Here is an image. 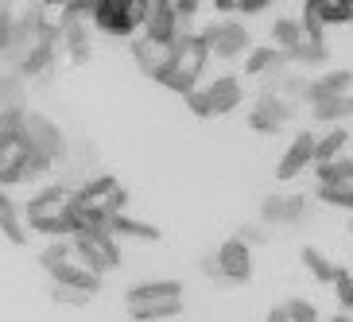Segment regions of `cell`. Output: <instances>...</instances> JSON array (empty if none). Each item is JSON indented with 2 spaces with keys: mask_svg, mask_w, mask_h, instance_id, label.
I'll return each mask as SVG.
<instances>
[{
  "mask_svg": "<svg viewBox=\"0 0 353 322\" xmlns=\"http://www.w3.org/2000/svg\"><path fill=\"white\" fill-rule=\"evenodd\" d=\"M268 319L272 322H314L319 319V307L307 303V299H283L268 311Z\"/></svg>",
  "mask_w": 353,
  "mask_h": 322,
  "instance_id": "obj_22",
  "label": "cell"
},
{
  "mask_svg": "<svg viewBox=\"0 0 353 322\" xmlns=\"http://www.w3.org/2000/svg\"><path fill=\"white\" fill-rule=\"evenodd\" d=\"M94 4H97V0H66V4H63V16H85V20H90Z\"/></svg>",
  "mask_w": 353,
  "mask_h": 322,
  "instance_id": "obj_29",
  "label": "cell"
},
{
  "mask_svg": "<svg viewBox=\"0 0 353 322\" xmlns=\"http://www.w3.org/2000/svg\"><path fill=\"white\" fill-rule=\"evenodd\" d=\"M35 4H43V8H63L66 0H35Z\"/></svg>",
  "mask_w": 353,
  "mask_h": 322,
  "instance_id": "obj_34",
  "label": "cell"
},
{
  "mask_svg": "<svg viewBox=\"0 0 353 322\" xmlns=\"http://www.w3.org/2000/svg\"><path fill=\"white\" fill-rule=\"evenodd\" d=\"M148 4L152 0H97L90 12V23L109 39H132L136 32H144Z\"/></svg>",
  "mask_w": 353,
  "mask_h": 322,
  "instance_id": "obj_4",
  "label": "cell"
},
{
  "mask_svg": "<svg viewBox=\"0 0 353 322\" xmlns=\"http://www.w3.org/2000/svg\"><path fill=\"white\" fill-rule=\"evenodd\" d=\"M288 121H291V101L283 94H264V97H256V105L249 109V128L260 136L283 132Z\"/></svg>",
  "mask_w": 353,
  "mask_h": 322,
  "instance_id": "obj_10",
  "label": "cell"
},
{
  "mask_svg": "<svg viewBox=\"0 0 353 322\" xmlns=\"http://www.w3.org/2000/svg\"><path fill=\"white\" fill-rule=\"evenodd\" d=\"M183 23L187 20L179 16L175 0H152V4H148V20H144V35L156 39L159 47H171V43H179L183 35H187Z\"/></svg>",
  "mask_w": 353,
  "mask_h": 322,
  "instance_id": "obj_8",
  "label": "cell"
},
{
  "mask_svg": "<svg viewBox=\"0 0 353 322\" xmlns=\"http://www.w3.org/2000/svg\"><path fill=\"white\" fill-rule=\"evenodd\" d=\"M241 97H245L241 78L225 74V78H214V82H206V85H194L187 94V109L194 117H221V113H229V109H237Z\"/></svg>",
  "mask_w": 353,
  "mask_h": 322,
  "instance_id": "obj_6",
  "label": "cell"
},
{
  "mask_svg": "<svg viewBox=\"0 0 353 322\" xmlns=\"http://www.w3.org/2000/svg\"><path fill=\"white\" fill-rule=\"evenodd\" d=\"M23 128H28V140H32L35 148H43L47 156H63V132H59L47 117L28 113L23 117Z\"/></svg>",
  "mask_w": 353,
  "mask_h": 322,
  "instance_id": "obj_17",
  "label": "cell"
},
{
  "mask_svg": "<svg viewBox=\"0 0 353 322\" xmlns=\"http://www.w3.org/2000/svg\"><path fill=\"white\" fill-rule=\"evenodd\" d=\"M74 256L105 276V272L121 268V237H117L113 229H85V233H74Z\"/></svg>",
  "mask_w": 353,
  "mask_h": 322,
  "instance_id": "obj_7",
  "label": "cell"
},
{
  "mask_svg": "<svg viewBox=\"0 0 353 322\" xmlns=\"http://www.w3.org/2000/svg\"><path fill=\"white\" fill-rule=\"evenodd\" d=\"M303 23L311 32H326L338 23H353V4L350 0H303Z\"/></svg>",
  "mask_w": 353,
  "mask_h": 322,
  "instance_id": "obj_12",
  "label": "cell"
},
{
  "mask_svg": "<svg viewBox=\"0 0 353 322\" xmlns=\"http://www.w3.org/2000/svg\"><path fill=\"white\" fill-rule=\"evenodd\" d=\"M291 63V54L283 51V47H256V51L245 59V74H252V78H264V74H280L283 66Z\"/></svg>",
  "mask_w": 353,
  "mask_h": 322,
  "instance_id": "obj_18",
  "label": "cell"
},
{
  "mask_svg": "<svg viewBox=\"0 0 353 322\" xmlns=\"http://www.w3.org/2000/svg\"><path fill=\"white\" fill-rule=\"evenodd\" d=\"M202 39H206L210 54H218V59H237V54L249 51V28L241 20H218V23H206L202 28Z\"/></svg>",
  "mask_w": 353,
  "mask_h": 322,
  "instance_id": "obj_9",
  "label": "cell"
},
{
  "mask_svg": "<svg viewBox=\"0 0 353 322\" xmlns=\"http://www.w3.org/2000/svg\"><path fill=\"white\" fill-rule=\"evenodd\" d=\"M218 272H221V280H229V283H245L252 276V249H249V241L241 237H229L225 245L218 249Z\"/></svg>",
  "mask_w": 353,
  "mask_h": 322,
  "instance_id": "obj_11",
  "label": "cell"
},
{
  "mask_svg": "<svg viewBox=\"0 0 353 322\" xmlns=\"http://www.w3.org/2000/svg\"><path fill=\"white\" fill-rule=\"evenodd\" d=\"M109 229H113L117 237H140V241H159V229L148 225V221L132 218V214H113V221H109Z\"/></svg>",
  "mask_w": 353,
  "mask_h": 322,
  "instance_id": "obj_25",
  "label": "cell"
},
{
  "mask_svg": "<svg viewBox=\"0 0 353 322\" xmlns=\"http://www.w3.org/2000/svg\"><path fill=\"white\" fill-rule=\"evenodd\" d=\"M241 237L249 241V245H264V241H268V229L264 225H245L241 229Z\"/></svg>",
  "mask_w": 353,
  "mask_h": 322,
  "instance_id": "obj_31",
  "label": "cell"
},
{
  "mask_svg": "<svg viewBox=\"0 0 353 322\" xmlns=\"http://www.w3.org/2000/svg\"><path fill=\"white\" fill-rule=\"evenodd\" d=\"M350 4H353V0H350Z\"/></svg>",
  "mask_w": 353,
  "mask_h": 322,
  "instance_id": "obj_35",
  "label": "cell"
},
{
  "mask_svg": "<svg viewBox=\"0 0 353 322\" xmlns=\"http://www.w3.org/2000/svg\"><path fill=\"white\" fill-rule=\"evenodd\" d=\"M59 39L66 43L74 63H85L90 59V28H85V16H63L59 20Z\"/></svg>",
  "mask_w": 353,
  "mask_h": 322,
  "instance_id": "obj_16",
  "label": "cell"
},
{
  "mask_svg": "<svg viewBox=\"0 0 353 322\" xmlns=\"http://www.w3.org/2000/svg\"><path fill=\"white\" fill-rule=\"evenodd\" d=\"M70 198H74V187H63V183L43 187L39 194L28 202V210H23V221H28V229H35V233H47V237H70V221H66Z\"/></svg>",
  "mask_w": 353,
  "mask_h": 322,
  "instance_id": "obj_3",
  "label": "cell"
},
{
  "mask_svg": "<svg viewBox=\"0 0 353 322\" xmlns=\"http://www.w3.org/2000/svg\"><path fill=\"white\" fill-rule=\"evenodd\" d=\"M90 299H94L90 291H78V288H63V283H54V303H59V307H85Z\"/></svg>",
  "mask_w": 353,
  "mask_h": 322,
  "instance_id": "obj_28",
  "label": "cell"
},
{
  "mask_svg": "<svg viewBox=\"0 0 353 322\" xmlns=\"http://www.w3.org/2000/svg\"><path fill=\"white\" fill-rule=\"evenodd\" d=\"M326 59H330V43H326L322 32H311L303 39L299 51H291V63H299V66H322Z\"/></svg>",
  "mask_w": 353,
  "mask_h": 322,
  "instance_id": "obj_23",
  "label": "cell"
},
{
  "mask_svg": "<svg viewBox=\"0 0 353 322\" xmlns=\"http://www.w3.org/2000/svg\"><path fill=\"white\" fill-rule=\"evenodd\" d=\"M334 291H338V303H342V319H350L353 314V276L345 268H338V276H334Z\"/></svg>",
  "mask_w": 353,
  "mask_h": 322,
  "instance_id": "obj_27",
  "label": "cell"
},
{
  "mask_svg": "<svg viewBox=\"0 0 353 322\" xmlns=\"http://www.w3.org/2000/svg\"><path fill=\"white\" fill-rule=\"evenodd\" d=\"M276 0H241L237 4V16H260V12H268Z\"/></svg>",
  "mask_w": 353,
  "mask_h": 322,
  "instance_id": "obj_30",
  "label": "cell"
},
{
  "mask_svg": "<svg viewBox=\"0 0 353 322\" xmlns=\"http://www.w3.org/2000/svg\"><path fill=\"white\" fill-rule=\"evenodd\" d=\"M314 194L326 206L353 210V159L338 156L326 159V163H314Z\"/></svg>",
  "mask_w": 353,
  "mask_h": 322,
  "instance_id": "obj_5",
  "label": "cell"
},
{
  "mask_svg": "<svg viewBox=\"0 0 353 322\" xmlns=\"http://www.w3.org/2000/svg\"><path fill=\"white\" fill-rule=\"evenodd\" d=\"M175 8H179V16H183V20H194L198 8H202V0H175Z\"/></svg>",
  "mask_w": 353,
  "mask_h": 322,
  "instance_id": "obj_32",
  "label": "cell"
},
{
  "mask_svg": "<svg viewBox=\"0 0 353 322\" xmlns=\"http://www.w3.org/2000/svg\"><path fill=\"white\" fill-rule=\"evenodd\" d=\"M47 276H51L54 283H63V288H78V291H90V295H97V288H101V272H94L78 256H66V260H59V264H51Z\"/></svg>",
  "mask_w": 353,
  "mask_h": 322,
  "instance_id": "obj_13",
  "label": "cell"
},
{
  "mask_svg": "<svg viewBox=\"0 0 353 322\" xmlns=\"http://www.w3.org/2000/svg\"><path fill=\"white\" fill-rule=\"evenodd\" d=\"M345 144H350V132H345L342 125H330L322 136H314V163L345 156Z\"/></svg>",
  "mask_w": 353,
  "mask_h": 322,
  "instance_id": "obj_20",
  "label": "cell"
},
{
  "mask_svg": "<svg viewBox=\"0 0 353 322\" xmlns=\"http://www.w3.org/2000/svg\"><path fill=\"white\" fill-rule=\"evenodd\" d=\"M210 4H214V8L221 12V16H229V12H237V4H241V0H210Z\"/></svg>",
  "mask_w": 353,
  "mask_h": 322,
  "instance_id": "obj_33",
  "label": "cell"
},
{
  "mask_svg": "<svg viewBox=\"0 0 353 322\" xmlns=\"http://www.w3.org/2000/svg\"><path fill=\"white\" fill-rule=\"evenodd\" d=\"M307 167H314V132H295L291 148L283 152L280 167H276V179H280V183H291V179H299Z\"/></svg>",
  "mask_w": 353,
  "mask_h": 322,
  "instance_id": "obj_15",
  "label": "cell"
},
{
  "mask_svg": "<svg viewBox=\"0 0 353 322\" xmlns=\"http://www.w3.org/2000/svg\"><path fill=\"white\" fill-rule=\"evenodd\" d=\"M303 218H307V198L303 194H272L260 206L264 225H299Z\"/></svg>",
  "mask_w": 353,
  "mask_h": 322,
  "instance_id": "obj_14",
  "label": "cell"
},
{
  "mask_svg": "<svg viewBox=\"0 0 353 322\" xmlns=\"http://www.w3.org/2000/svg\"><path fill=\"white\" fill-rule=\"evenodd\" d=\"M307 35H311V28H307L303 20H288V16H283V20L272 23V39H276V47H283L288 54H291V51H299Z\"/></svg>",
  "mask_w": 353,
  "mask_h": 322,
  "instance_id": "obj_21",
  "label": "cell"
},
{
  "mask_svg": "<svg viewBox=\"0 0 353 322\" xmlns=\"http://www.w3.org/2000/svg\"><path fill=\"white\" fill-rule=\"evenodd\" d=\"M125 311L132 319H175L183 311V283L179 280H148V283H136L132 291L125 295Z\"/></svg>",
  "mask_w": 353,
  "mask_h": 322,
  "instance_id": "obj_2",
  "label": "cell"
},
{
  "mask_svg": "<svg viewBox=\"0 0 353 322\" xmlns=\"http://www.w3.org/2000/svg\"><path fill=\"white\" fill-rule=\"evenodd\" d=\"M353 85V74L350 70H330V74H319L311 85H307V101H326V97H342L350 94Z\"/></svg>",
  "mask_w": 353,
  "mask_h": 322,
  "instance_id": "obj_19",
  "label": "cell"
},
{
  "mask_svg": "<svg viewBox=\"0 0 353 322\" xmlns=\"http://www.w3.org/2000/svg\"><path fill=\"white\" fill-rule=\"evenodd\" d=\"M303 264L311 268V276L319 283H334V276H338V264H334L330 256H322L314 245H307V249H303Z\"/></svg>",
  "mask_w": 353,
  "mask_h": 322,
  "instance_id": "obj_26",
  "label": "cell"
},
{
  "mask_svg": "<svg viewBox=\"0 0 353 322\" xmlns=\"http://www.w3.org/2000/svg\"><path fill=\"white\" fill-rule=\"evenodd\" d=\"M345 117H353V94L314 101V121H319V125H342Z\"/></svg>",
  "mask_w": 353,
  "mask_h": 322,
  "instance_id": "obj_24",
  "label": "cell"
},
{
  "mask_svg": "<svg viewBox=\"0 0 353 322\" xmlns=\"http://www.w3.org/2000/svg\"><path fill=\"white\" fill-rule=\"evenodd\" d=\"M206 59H210L206 39H202V35H190V32H187L179 43H171V47H167L163 63H159V70H156V82L187 97L190 90L198 85L202 70H206Z\"/></svg>",
  "mask_w": 353,
  "mask_h": 322,
  "instance_id": "obj_1",
  "label": "cell"
}]
</instances>
